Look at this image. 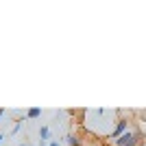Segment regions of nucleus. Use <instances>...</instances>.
<instances>
[{"label": "nucleus", "mask_w": 146, "mask_h": 146, "mask_svg": "<svg viewBox=\"0 0 146 146\" xmlns=\"http://www.w3.org/2000/svg\"><path fill=\"white\" fill-rule=\"evenodd\" d=\"M140 142H142V133L135 129H129L118 140H113V146H140Z\"/></svg>", "instance_id": "nucleus-1"}, {"label": "nucleus", "mask_w": 146, "mask_h": 146, "mask_svg": "<svg viewBox=\"0 0 146 146\" xmlns=\"http://www.w3.org/2000/svg\"><path fill=\"white\" fill-rule=\"evenodd\" d=\"M129 131V120H118V124H116V129L109 133V140L113 142V140H118L122 133H127Z\"/></svg>", "instance_id": "nucleus-2"}, {"label": "nucleus", "mask_w": 146, "mask_h": 146, "mask_svg": "<svg viewBox=\"0 0 146 146\" xmlns=\"http://www.w3.org/2000/svg\"><path fill=\"white\" fill-rule=\"evenodd\" d=\"M66 140H68V144H70V146H81V140H79V137H76V135H72V133L68 135Z\"/></svg>", "instance_id": "nucleus-3"}, {"label": "nucleus", "mask_w": 146, "mask_h": 146, "mask_svg": "<svg viewBox=\"0 0 146 146\" xmlns=\"http://www.w3.org/2000/svg\"><path fill=\"white\" fill-rule=\"evenodd\" d=\"M39 113H42V111L37 109V107H33V109H29V113H26V118H31V120H35V118H39Z\"/></svg>", "instance_id": "nucleus-4"}, {"label": "nucleus", "mask_w": 146, "mask_h": 146, "mask_svg": "<svg viewBox=\"0 0 146 146\" xmlns=\"http://www.w3.org/2000/svg\"><path fill=\"white\" fill-rule=\"evenodd\" d=\"M48 135H50V131H48V127H42V131H39V137H42V144L46 140H48Z\"/></svg>", "instance_id": "nucleus-5"}, {"label": "nucleus", "mask_w": 146, "mask_h": 146, "mask_svg": "<svg viewBox=\"0 0 146 146\" xmlns=\"http://www.w3.org/2000/svg\"><path fill=\"white\" fill-rule=\"evenodd\" d=\"M50 146H59V144H57V142H52V144H50Z\"/></svg>", "instance_id": "nucleus-6"}, {"label": "nucleus", "mask_w": 146, "mask_h": 146, "mask_svg": "<svg viewBox=\"0 0 146 146\" xmlns=\"http://www.w3.org/2000/svg\"><path fill=\"white\" fill-rule=\"evenodd\" d=\"M2 113H5V111H2V109H0V116H2Z\"/></svg>", "instance_id": "nucleus-7"}, {"label": "nucleus", "mask_w": 146, "mask_h": 146, "mask_svg": "<svg viewBox=\"0 0 146 146\" xmlns=\"http://www.w3.org/2000/svg\"><path fill=\"white\" fill-rule=\"evenodd\" d=\"M2 140H5V137H2V135H0V142H2Z\"/></svg>", "instance_id": "nucleus-8"}, {"label": "nucleus", "mask_w": 146, "mask_h": 146, "mask_svg": "<svg viewBox=\"0 0 146 146\" xmlns=\"http://www.w3.org/2000/svg\"><path fill=\"white\" fill-rule=\"evenodd\" d=\"M20 146H26V144H20Z\"/></svg>", "instance_id": "nucleus-9"}, {"label": "nucleus", "mask_w": 146, "mask_h": 146, "mask_svg": "<svg viewBox=\"0 0 146 146\" xmlns=\"http://www.w3.org/2000/svg\"><path fill=\"white\" fill-rule=\"evenodd\" d=\"M81 146H85V144H81Z\"/></svg>", "instance_id": "nucleus-10"}]
</instances>
